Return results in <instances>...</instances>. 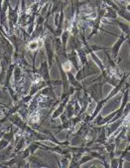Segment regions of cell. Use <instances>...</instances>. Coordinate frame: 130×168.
I'll use <instances>...</instances> for the list:
<instances>
[{
	"instance_id": "1",
	"label": "cell",
	"mask_w": 130,
	"mask_h": 168,
	"mask_svg": "<svg viewBox=\"0 0 130 168\" xmlns=\"http://www.w3.org/2000/svg\"><path fill=\"white\" fill-rule=\"evenodd\" d=\"M128 76H129V74H127V75H124V76H123V78L121 79V81H120V82L118 83V85H116L115 88L111 90V93H109L108 96H106V98H105L104 99H101V101H98V102H97V105H96V108H95V112H93V114L92 115V116H90L89 121H93V118H96V115L99 114L100 109L102 108L103 105H104V103H105L107 101H108V99H111L113 96L116 95V93H117L119 92V90H121V87L123 86V84L125 83V81H126V79H127V77H128Z\"/></svg>"
},
{
	"instance_id": "2",
	"label": "cell",
	"mask_w": 130,
	"mask_h": 168,
	"mask_svg": "<svg viewBox=\"0 0 130 168\" xmlns=\"http://www.w3.org/2000/svg\"><path fill=\"white\" fill-rule=\"evenodd\" d=\"M99 71L97 69H95L92 66H90V65L86 64V66H83V69L79 70V72H77V75L76 76V79L77 81H80L84 79L86 77H89V76H92L93 74H98Z\"/></svg>"
},
{
	"instance_id": "3",
	"label": "cell",
	"mask_w": 130,
	"mask_h": 168,
	"mask_svg": "<svg viewBox=\"0 0 130 168\" xmlns=\"http://www.w3.org/2000/svg\"><path fill=\"white\" fill-rule=\"evenodd\" d=\"M102 86L103 82L98 83L97 85H95L89 90V92H90V96H92L95 102H98L100 99H102Z\"/></svg>"
},
{
	"instance_id": "4",
	"label": "cell",
	"mask_w": 130,
	"mask_h": 168,
	"mask_svg": "<svg viewBox=\"0 0 130 168\" xmlns=\"http://www.w3.org/2000/svg\"><path fill=\"white\" fill-rule=\"evenodd\" d=\"M39 74L40 76L43 78V80L45 82H47L48 84H50V74H49L48 67H47V62L42 63V66L39 70Z\"/></svg>"
},
{
	"instance_id": "5",
	"label": "cell",
	"mask_w": 130,
	"mask_h": 168,
	"mask_svg": "<svg viewBox=\"0 0 130 168\" xmlns=\"http://www.w3.org/2000/svg\"><path fill=\"white\" fill-rule=\"evenodd\" d=\"M69 99H70V96H66V99H64V102L61 103L59 108H58L56 109V111L54 112V115H52V119H55V118H57L58 116H60V115H61L62 114H63V111H64V108H65V106H66V105H67L68 101H69Z\"/></svg>"
},
{
	"instance_id": "6",
	"label": "cell",
	"mask_w": 130,
	"mask_h": 168,
	"mask_svg": "<svg viewBox=\"0 0 130 168\" xmlns=\"http://www.w3.org/2000/svg\"><path fill=\"white\" fill-rule=\"evenodd\" d=\"M10 121L14 124L15 125H17V127H21V128H26L27 127L23 124V121H22V119L19 118L17 115H13L10 116Z\"/></svg>"
},
{
	"instance_id": "7",
	"label": "cell",
	"mask_w": 130,
	"mask_h": 168,
	"mask_svg": "<svg viewBox=\"0 0 130 168\" xmlns=\"http://www.w3.org/2000/svg\"><path fill=\"white\" fill-rule=\"evenodd\" d=\"M124 40H125V38L122 36V37L120 38L119 40L117 41V43H116V44L114 45V47L112 48V56H113V58H116V57H117V54H118V51H119V49H120V46L122 45V43L124 42Z\"/></svg>"
},
{
	"instance_id": "8",
	"label": "cell",
	"mask_w": 130,
	"mask_h": 168,
	"mask_svg": "<svg viewBox=\"0 0 130 168\" xmlns=\"http://www.w3.org/2000/svg\"><path fill=\"white\" fill-rule=\"evenodd\" d=\"M68 77H69V83L71 84V85H73L74 87H76V88H77V89H82L83 88L82 85H80L79 82L77 81V79L73 75H71V73H68Z\"/></svg>"
},
{
	"instance_id": "9",
	"label": "cell",
	"mask_w": 130,
	"mask_h": 168,
	"mask_svg": "<svg viewBox=\"0 0 130 168\" xmlns=\"http://www.w3.org/2000/svg\"><path fill=\"white\" fill-rule=\"evenodd\" d=\"M70 61L71 62V64L74 65V67H76V69L77 70H80V68H79V66H77V55H76V53H73L70 56Z\"/></svg>"
},
{
	"instance_id": "10",
	"label": "cell",
	"mask_w": 130,
	"mask_h": 168,
	"mask_svg": "<svg viewBox=\"0 0 130 168\" xmlns=\"http://www.w3.org/2000/svg\"><path fill=\"white\" fill-rule=\"evenodd\" d=\"M105 129L104 128H102V130L101 132L99 133V137H98V139L96 140V142H101V143H103V142L105 141Z\"/></svg>"
},
{
	"instance_id": "11",
	"label": "cell",
	"mask_w": 130,
	"mask_h": 168,
	"mask_svg": "<svg viewBox=\"0 0 130 168\" xmlns=\"http://www.w3.org/2000/svg\"><path fill=\"white\" fill-rule=\"evenodd\" d=\"M79 56L80 58V61H82V64L83 65H86V54H84V52L82 51V50H80L79 51Z\"/></svg>"
},
{
	"instance_id": "12",
	"label": "cell",
	"mask_w": 130,
	"mask_h": 168,
	"mask_svg": "<svg viewBox=\"0 0 130 168\" xmlns=\"http://www.w3.org/2000/svg\"><path fill=\"white\" fill-rule=\"evenodd\" d=\"M50 45L47 44V53H48V56H49V65L52 66V59H53V53H52V51L50 49Z\"/></svg>"
},
{
	"instance_id": "13",
	"label": "cell",
	"mask_w": 130,
	"mask_h": 168,
	"mask_svg": "<svg viewBox=\"0 0 130 168\" xmlns=\"http://www.w3.org/2000/svg\"><path fill=\"white\" fill-rule=\"evenodd\" d=\"M13 137H14V131L12 130H10V132H9V133H6L5 135H4V138L7 141H12L13 140Z\"/></svg>"
},
{
	"instance_id": "14",
	"label": "cell",
	"mask_w": 130,
	"mask_h": 168,
	"mask_svg": "<svg viewBox=\"0 0 130 168\" xmlns=\"http://www.w3.org/2000/svg\"><path fill=\"white\" fill-rule=\"evenodd\" d=\"M121 122H122V119H120V121H119L118 122H116L115 124H113L112 127H111V128H110V130L107 131V135H109L110 133H111V132H113V130H114V129H116V128H117V127H119L120 124H121Z\"/></svg>"
},
{
	"instance_id": "15",
	"label": "cell",
	"mask_w": 130,
	"mask_h": 168,
	"mask_svg": "<svg viewBox=\"0 0 130 168\" xmlns=\"http://www.w3.org/2000/svg\"><path fill=\"white\" fill-rule=\"evenodd\" d=\"M90 159H92V155H86V156H83L82 158V160L80 161L79 165H80V164H83L84 162H87V161H89Z\"/></svg>"
},
{
	"instance_id": "16",
	"label": "cell",
	"mask_w": 130,
	"mask_h": 168,
	"mask_svg": "<svg viewBox=\"0 0 130 168\" xmlns=\"http://www.w3.org/2000/svg\"><path fill=\"white\" fill-rule=\"evenodd\" d=\"M9 143V141H7L5 139V138H3V139L0 140V150H2L3 148H5V147H7V145Z\"/></svg>"
},
{
	"instance_id": "17",
	"label": "cell",
	"mask_w": 130,
	"mask_h": 168,
	"mask_svg": "<svg viewBox=\"0 0 130 168\" xmlns=\"http://www.w3.org/2000/svg\"><path fill=\"white\" fill-rule=\"evenodd\" d=\"M24 139H21L20 141H19V143H18V145L17 146H16V148H15V152H18L19 150L21 149L22 147H23V145H24Z\"/></svg>"
},
{
	"instance_id": "18",
	"label": "cell",
	"mask_w": 130,
	"mask_h": 168,
	"mask_svg": "<svg viewBox=\"0 0 130 168\" xmlns=\"http://www.w3.org/2000/svg\"><path fill=\"white\" fill-rule=\"evenodd\" d=\"M117 164H118V160L117 159H112L111 160V163H110V166H111V167H115V166H117Z\"/></svg>"
},
{
	"instance_id": "19",
	"label": "cell",
	"mask_w": 130,
	"mask_h": 168,
	"mask_svg": "<svg viewBox=\"0 0 130 168\" xmlns=\"http://www.w3.org/2000/svg\"><path fill=\"white\" fill-rule=\"evenodd\" d=\"M3 134H4V133H3V132H2V133H0V138H2V136H3Z\"/></svg>"
},
{
	"instance_id": "20",
	"label": "cell",
	"mask_w": 130,
	"mask_h": 168,
	"mask_svg": "<svg viewBox=\"0 0 130 168\" xmlns=\"http://www.w3.org/2000/svg\"><path fill=\"white\" fill-rule=\"evenodd\" d=\"M0 7H1V0H0ZM0 9H1V8H0Z\"/></svg>"
}]
</instances>
